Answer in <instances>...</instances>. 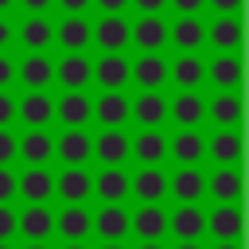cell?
<instances>
[{
  "label": "cell",
  "mask_w": 249,
  "mask_h": 249,
  "mask_svg": "<svg viewBox=\"0 0 249 249\" xmlns=\"http://www.w3.org/2000/svg\"><path fill=\"white\" fill-rule=\"evenodd\" d=\"M128 156H136L140 167L163 163V160H167V136H163L160 128H140L136 136H128Z\"/></svg>",
  "instance_id": "19"
},
{
  "label": "cell",
  "mask_w": 249,
  "mask_h": 249,
  "mask_svg": "<svg viewBox=\"0 0 249 249\" xmlns=\"http://www.w3.org/2000/svg\"><path fill=\"white\" fill-rule=\"evenodd\" d=\"M54 82L62 89H86L93 82V62L86 58V51H66L54 62Z\"/></svg>",
  "instance_id": "5"
},
{
  "label": "cell",
  "mask_w": 249,
  "mask_h": 249,
  "mask_svg": "<svg viewBox=\"0 0 249 249\" xmlns=\"http://www.w3.org/2000/svg\"><path fill=\"white\" fill-rule=\"evenodd\" d=\"M128 4H136L140 12H163L167 8V0H128Z\"/></svg>",
  "instance_id": "48"
},
{
  "label": "cell",
  "mask_w": 249,
  "mask_h": 249,
  "mask_svg": "<svg viewBox=\"0 0 249 249\" xmlns=\"http://www.w3.org/2000/svg\"><path fill=\"white\" fill-rule=\"evenodd\" d=\"M101 249H124V245H121V241H105Z\"/></svg>",
  "instance_id": "55"
},
{
  "label": "cell",
  "mask_w": 249,
  "mask_h": 249,
  "mask_svg": "<svg viewBox=\"0 0 249 249\" xmlns=\"http://www.w3.org/2000/svg\"><path fill=\"white\" fill-rule=\"evenodd\" d=\"M54 195H62V202H86L93 195V175L82 167H66L62 175H54Z\"/></svg>",
  "instance_id": "32"
},
{
  "label": "cell",
  "mask_w": 249,
  "mask_h": 249,
  "mask_svg": "<svg viewBox=\"0 0 249 249\" xmlns=\"http://www.w3.org/2000/svg\"><path fill=\"white\" fill-rule=\"evenodd\" d=\"M206 156L214 160V167H237L241 163V132L218 128L214 136H206Z\"/></svg>",
  "instance_id": "20"
},
{
  "label": "cell",
  "mask_w": 249,
  "mask_h": 249,
  "mask_svg": "<svg viewBox=\"0 0 249 249\" xmlns=\"http://www.w3.org/2000/svg\"><path fill=\"white\" fill-rule=\"evenodd\" d=\"M206 4H210L218 16H237V12H241V0H206Z\"/></svg>",
  "instance_id": "45"
},
{
  "label": "cell",
  "mask_w": 249,
  "mask_h": 249,
  "mask_svg": "<svg viewBox=\"0 0 249 249\" xmlns=\"http://www.w3.org/2000/svg\"><path fill=\"white\" fill-rule=\"evenodd\" d=\"M16 82H23L27 89H47L54 82V58L47 51H27L16 62Z\"/></svg>",
  "instance_id": "4"
},
{
  "label": "cell",
  "mask_w": 249,
  "mask_h": 249,
  "mask_svg": "<svg viewBox=\"0 0 249 249\" xmlns=\"http://www.w3.org/2000/svg\"><path fill=\"white\" fill-rule=\"evenodd\" d=\"M206 78L218 89H237L241 86V54L237 51H214V58L206 62Z\"/></svg>",
  "instance_id": "22"
},
{
  "label": "cell",
  "mask_w": 249,
  "mask_h": 249,
  "mask_svg": "<svg viewBox=\"0 0 249 249\" xmlns=\"http://www.w3.org/2000/svg\"><path fill=\"white\" fill-rule=\"evenodd\" d=\"M54 233H62L66 241H86V233H89V210H86V202H66L54 214Z\"/></svg>",
  "instance_id": "30"
},
{
  "label": "cell",
  "mask_w": 249,
  "mask_h": 249,
  "mask_svg": "<svg viewBox=\"0 0 249 249\" xmlns=\"http://www.w3.org/2000/svg\"><path fill=\"white\" fill-rule=\"evenodd\" d=\"M16 121H23L27 128H47L54 121V97L47 89H27L16 101Z\"/></svg>",
  "instance_id": "6"
},
{
  "label": "cell",
  "mask_w": 249,
  "mask_h": 249,
  "mask_svg": "<svg viewBox=\"0 0 249 249\" xmlns=\"http://www.w3.org/2000/svg\"><path fill=\"white\" fill-rule=\"evenodd\" d=\"M136 249H163V245H160V241H140Z\"/></svg>",
  "instance_id": "52"
},
{
  "label": "cell",
  "mask_w": 249,
  "mask_h": 249,
  "mask_svg": "<svg viewBox=\"0 0 249 249\" xmlns=\"http://www.w3.org/2000/svg\"><path fill=\"white\" fill-rule=\"evenodd\" d=\"M167 233L175 241H202V233H206V210L198 202H179L167 214Z\"/></svg>",
  "instance_id": "1"
},
{
  "label": "cell",
  "mask_w": 249,
  "mask_h": 249,
  "mask_svg": "<svg viewBox=\"0 0 249 249\" xmlns=\"http://www.w3.org/2000/svg\"><path fill=\"white\" fill-rule=\"evenodd\" d=\"M93 82L105 86V89H124V82H128V58L121 51H105L93 62Z\"/></svg>",
  "instance_id": "28"
},
{
  "label": "cell",
  "mask_w": 249,
  "mask_h": 249,
  "mask_svg": "<svg viewBox=\"0 0 249 249\" xmlns=\"http://www.w3.org/2000/svg\"><path fill=\"white\" fill-rule=\"evenodd\" d=\"M89 230H97L105 241H121L128 233V210L121 202H105L97 214H89Z\"/></svg>",
  "instance_id": "27"
},
{
  "label": "cell",
  "mask_w": 249,
  "mask_h": 249,
  "mask_svg": "<svg viewBox=\"0 0 249 249\" xmlns=\"http://www.w3.org/2000/svg\"><path fill=\"white\" fill-rule=\"evenodd\" d=\"M54 117L66 128H86L93 121V97L86 89H66L62 97H54Z\"/></svg>",
  "instance_id": "7"
},
{
  "label": "cell",
  "mask_w": 249,
  "mask_h": 249,
  "mask_svg": "<svg viewBox=\"0 0 249 249\" xmlns=\"http://www.w3.org/2000/svg\"><path fill=\"white\" fill-rule=\"evenodd\" d=\"M93 156L105 163V167H121L128 160V132L124 128H101L93 136Z\"/></svg>",
  "instance_id": "23"
},
{
  "label": "cell",
  "mask_w": 249,
  "mask_h": 249,
  "mask_svg": "<svg viewBox=\"0 0 249 249\" xmlns=\"http://www.w3.org/2000/svg\"><path fill=\"white\" fill-rule=\"evenodd\" d=\"M16 121V97L8 89H0V128H8Z\"/></svg>",
  "instance_id": "39"
},
{
  "label": "cell",
  "mask_w": 249,
  "mask_h": 249,
  "mask_svg": "<svg viewBox=\"0 0 249 249\" xmlns=\"http://www.w3.org/2000/svg\"><path fill=\"white\" fill-rule=\"evenodd\" d=\"M128 230L140 241H163L167 237V210L160 202H140V210L128 214Z\"/></svg>",
  "instance_id": "13"
},
{
  "label": "cell",
  "mask_w": 249,
  "mask_h": 249,
  "mask_svg": "<svg viewBox=\"0 0 249 249\" xmlns=\"http://www.w3.org/2000/svg\"><path fill=\"white\" fill-rule=\"evenodd\" d=\"M16 156H23L27 167H47L54 160V136L47 128H27L23 136H16Z\"/></svg>",
  "instance_id": "11"
},
{
  "label": "cell",
  "mask_w": 249,
  "mask_h": 249,
  "mask_svg": "<svg viewBox=\"0 0 249 249\" xmlns=\"http://www.w3.org/2000/svg\"><path fill=\"white\" fill-rule=\"evenodd\" d=\"M93 4H97L105 16H117V12H124V8H128V0H93Z\"/></svg>",
  "instance_id": "47"
},
{
  "label": "cell",
  "mask_w": 249,
  "mask_h": 249,
  "mask_svg": "<svg viewBox=\"0 0 249 249\" xmlns=\"http://www.w3.org/2000/svg\"><path fill=\"white\" fill-rule=\"evenodd\" d=\"M16 43L23 51H47L54 43V23L47 16H23L16 23Z\"/></svg>",
  "instance_id": "18"
},
{
  "label": "cell",
  "mask_w": 249,
  "mask_h": 249,
  "mask_svg": "<svg viewBox=\"0 0 249 249\" xmlns=\"http://www.w3.org/2000/svg\"><path fill=\"white\" fill-rule=\"evenodd\" d=\"M206 43L214 51H237L241 47V19L237 16H214L206 23Z\"/></svg>",
  "instance_id": "33"
},
{
  "label": "cell",
  "mask_w": 249,
  "mask_h": 249,
  "mask_svg": "<svg viewBox=\"0 0 249 249\" xmlns=\"http://www.w3.org/2000/svg\"><path fill=\"white\" fill-rule=\"evenodd\" d=\"M128 195H136L140 202H163L167 198V175L160 163H148L140 167L132 179H128Z\"/></svg>",
  "instance_id": "17"
},
{
  "label": "cell",
  "mask_w": 249,
  "mask_h": 249,
  "mask_svg": "<svg viewBox=\"0 0 249 249\" xmlns=\"http://www.w3.org/2000/svg\"><path fill=\"white\" fill-rule=\"evenodd\" d=\"M16 233L27 241H47L54 233V210L47 202H27L23 210H16Z\"/></svg>",
  "instance_id": "2"
},
{
  "label": "cell",
  "mask_w": 249,
  "mask_h": 249,
  "mask_svg": "<svg viewBox=\"0 0 249 249\" xmlns=\"http://www.w3.org/2000/svg\"><path fill=\"white\" fill-rule=\"evenodd\" d=\"M12 237H16V210L0 202V241H12Z\"/></svg>",
  "instance_id": "37"
},
{
  "label": "cell",
  "mask_w": 249,
  "mask_h": 249,
  "mask_svg": "<svg viewBox=\"0 0 249 249\" xmlns=\"http://www.w3.org/2000/svg\"><path fill=\"white\" fill-rule=\"evenodd\" d=\"M16 195H23V202H51L54 195V175L47 167H27L16 179Z\"/></svg>",
  "instance_id": "26"
},
{
  "label": "cell",
  "mask_w": 249,
  "mask_h": 249,
  "mask_svg": "<svg viewBox=\"0 0 249 249\" xmlns=\"http://www.w3.org/2000/svg\"><path fill=\"white\" fill-rule=\"evenodd\" d=\"M167 156L179 167H198L206 156V136L198 128H179L175 136H167Z\"/></svg>",
  "instance_id": "12"
},
{
  "label": "cell",
  "mask_w": 249,
  "mask_h": 249,
  "mask_svg": "<svg viewBox=\"0 0 249 249\" xmlns=\"http://www.w3.org/2000/svg\"><path fill=\"white\" fill-rule=\"evenodd\" d=\"M167 121H175L179 128H198L206 121V97L198 89H179L175 97H167Z\"/></svg>",
  "instance_id": "3"
},
{
  "label": "cell",
  "mask_w": 249,
  "mask_h": 249,
  "mask_svg": "<svg viewBox=\"0 0 249 249\" xmlns=\"http://www.w3.org/2000/svg\"><path fill=\"white\" fill-rule=\"evenodd\" d=\"M128 43H136L140 51H163L167 47V23L160 12H140L136 23H128Z\"/></svg>",
  "instance_id": "8"
},
{
  "label": "cell",
  "mask_w": 249,
  "mask_h": 249,
  "mask_svg": "<svg viewBox=\"0 0 249 249\" xmlns=\"http://www.w3.org/2000/svg\"><path fill=\"white\" fill-rule=\"evenodd\" d=\"M167 4H171L179 16H198V12L206 8V0H167Z\"/></svg>",
  "instance_id": "44"
},
{
  "label": "cell",
  "mask_w": 249,
  "mask_h": 249,
  "mask_svg": "<svg viewBox=\"0 0 249 249\" xmlns=\"http://www.w3.org/2000/svg\"><path fill=\"white\" fill-rule=\"evenodd\" d=\"M16 8V0H0V12H12Z\"/></svg>",
  "instance_id": "54"
},
{
  "label": "cell",
  "mask_w": 249,
  "mask_h": 249,
  "mask_svg": "<svg viewBox=\"0 0 249 249\" xmlns=\"http://www.w3.org/2000/svg\"><path fill=\"white\" fill-rule=\"evenodd\" d=\"M167 47H175V51H202L206 47V23L198 16H175V23H167Z\"/></svg>",
  "instance_id": "15"
},
{
  "label": "cell",
  "mask_w": 249,
  "mask_h": 249,
  "mask_svg": "<svg viewBox=\"0 0 249 249\" xmlns=\"http://www.w3.org/2000/svg\"><path fill=\"white\" fill-rule=\"evenodd\" d=\"M206 191L214 195V202H237L241 198V175H237V167H214V175L206 179Z\"/></svg>",
  "instance_id": "35"
},
{
  "label": "cell",
  "mask_w": 249,
  "mask_h": 249,
  "mask_svg": "<svg viewBox=\"0 0 249 249\" xmlns=\"http://www.w3.org/2000/svg\"><path fill=\"white\" fill-rule=\"evenodd\" d=\"M16 47V23L8 19V12H0V51Z\"/></svg>",
  "instance_id": "41"
},
{
  "label": "cell",
  "mask_w": 249,
  "mask_h": 249,
  "mask_svg": "<svg viewBox=\"0 0 249 249\" xmlns=\"http://www.w3.org/2000/svg\"><path fill=\"white\" fill-rule=\"evenodd\" d=\"M54 156L66 163V167H82L89 156H93V136L86 128H66L58 140H54Z\"/></svg>",
  "instance_id": "16"
},
{
  "label": "cell",
  "mask_w": 249,
  "mask_h": 249,
  "mask_svg": "<svg viewBox=\"0 0 249 249\" xmlns=\"http://www.w3.org/2000/svg\"><path fill=\"white\" fill-rule=\"evenodd\" d=\"M93 117H97L101 128H124V121H128V97H124V89H105L93 101Z\"/></svg>",
  "instance_id": "24"
},
{
  "label": "cell",
  "mask_w": 249,
  "mask_h": 249,
  "mask_svg": "<svg viewBox=\"0 0 249 249\" xmlns=\"http://www.w3.org/2000/svg\"><path fill=\"white\" fill-rule=\"evenodd\" d=\"M206 117H210L218 128H237V124H241V93H237V89H218V93L206 101Z\"/></svg>",
  "instance_id": "25"
},
{
  "label": "cell",
  "mask_w": 249,
  "mask_h": 249,
  "mask_svg": "<svg viewBox=\"0 0 249 249\" xmlns=\"http://www.w3.org/2000/svg\"><path fill=\"white\" fill-rule=\"evenodd\" d=\"M214 249H241V241H214Z\"/></svg>",
  "instance_id": "49"
},
{
  "label": "cell",
  "mask_w": 249,
  "mask_h": 249,
  "mask_svg": "<svg viewBox=\"0 0 249 249\" xmlns=\"http://www.w3.org/2000/svg\"><path fill=\"white\" fill-rule=\"evenodd\" d=\"M0 249H12V241H0Z\"/></svg>",
  "instance_id": "56"
},
{
  "label": "cell",
  "mask_w": 249,
  "mask_h": 249,
  "mask_svg": "<svg viewBox=\"0 0 249 249\" xmlns=\"http://www.w3.org/2000/svg\"><path fill=\"white\" fill-rule=\"evenodd\" d=\"M62 249H89V245H86V241H66Z\"/></svg>",
  "instance_id": "51"
},
{
  "label": "cell",
  "mask_w": 249,
  "mask_h": 249,
  "mask_svg": "<svg viewBox=\"0 0 249 249\" xmlns=\"http://www.w3.org/2000/svg\"><path fill=\"white\" fill-rule=\"evenodd\" d=\"M23 249H51V245H47V241H27Z\"/></svg>",
  "instance_id": "53"
},
{
  "label": "cell",
  "mask_w": 249,
  "mask_h": 249,
  "mask_svg": "<svg viewBox=\"0 0 249 249\" xmlns=\"http://www.w3.org/2000/svg\"><path fill=\"white\" fill-rule=\"evenodd\" d=\"M12 195H16V171L0 167V202H12Z\"/></svg>",
  "instance_id": "42"
},
{
  "label": "cell",
  "mask_w": 249,
  "mask_h": 249,
  "mask_svg": "<svg viewBox=\"0 0 249 249\" xmlns=\"http://www.w3.org/2000/svg\"><path fill=\"white\" fill-rule=\"evenodd\" d=\"M16 160V136L8 128H0V167H8Z\"/></svg>",
  "instance_id": "40"
},
{
  "label": "cell",
  "mask_w": 249,
  "mask_h": 249,
  "mask_svg": "<svg viewBox=\"0 0 249 249\" xmlns=\"http://www.w3.org/2000/svg\"><path fill=\"white\" fill-rule=\"evenodd\" d=\"M167 82H175L179 89H198L206 82V62L198 51H179L167 62Z\"/></svg>",
  "instance_id": "9"
},
{
  "label": "cell",
  "mask_w": 249,
  "mask_h": 249,
  "mask_svg": "<svg viewBox=\"0 0 249 249\" xmlns=\"http://www.w3.org/2000/svg\"><path fill=\"white\" fill-rule=\"evenodd\" d=\"M93 191H97L101 202H124V195H128V175H124L121 167H105V171H97Z\"/></svg>",
  "instance_id": "36"
},
{
  "label": "cell",
  "mask_w": 249,
  "mask_h": 249,
  "mask_svg": "<svg viewBox=\"0 0 249 249\" xmlns=\"http://www.w3.org/2000/svg\"><path fill=\"white\" fill-rule=\"evenodd\" d=\"M171 249H202V245H198V241H175Z\"/></svg>",
  "instance_id": "50"
},
{
  "label": "cell",
  "mask_w": 249,
  "mask_h": 249,
  "mask_svg": "<svg viewBox=\"0 0 249 249\" xmlns=\"http://www.w3.org/2000/svg\"><path fill=\"white\" fill-rule=\"evenodd\" d=\"M54 4H58L66 16H86V8H89L93 0H54Z\"/></svg>",
  "instance_id": "46"
},
{
  "label": "cell",
  "mask_w": 249,
  "mask_h": 249,
  "mask_svg": "<svg viewBox=\"0 0 249 249\" xmlns=\"http://www.w3.org/2000/svg\"><path fill=\"white\" fill-rule=\"evenodd\" d=\"M206 233H214V241H237L241 237V206L237 202H218L206 214Z\"/></svg>",
  "instance_id": "21"
},
{
  "label": "cell",
  "mask_w": 249,
  "mask_h": 249,
  "mask_svg": "<svg viewBox=\"0 0 249 249\" xmlns=\"http://www.w3.org/2000/svg\"><path fill=\"white\" fill-rule=\"evenodd\" d=\"M16 82V58L8 51H0V89H8Z\"/></svg>",
  "instance_id": "38"
},
{
  "label": "cell",
  "mask_w": 249,
  "mask_h": 249,
  "mask_svg": "<svg viewBox=\"0 0 249 249\" xmlns=\"http://www.w3.org/2000/svg\"><path fill=\"white\" fill-rule=\"evenodd\" d=\"M128 82H136L140 89H160L167 82V58L160 51H140V58L128 62Z\"/></svg>",
  "instance_id": "14"
},
{
  "label": "cell",
  "mask_w": 249,
  "mask_h": 249,
  "mask_svg": "<svg viewBox=\"0 0 249 249\" xmlns=\"http://www.w3.org/2000/svg\"><path fill=\"white\" fill-rule=\"evenodd\" d=\"M167 195L175 202H198L206 195V175L198 167H179L171 179H167Z\"/></svg>",
  "instance_id": "29"
},
{
  "label": "cell",
  "mask_w": 249,
  "mask_h": 249,
  "mask_svg": "<svg viewBox=\"0 0 249 249\" xmlns=\"http://www.w3.org/2000/svg\"><path fill=\"white\" fill-rule=\"evenodd\" d=\"M16 4H19L27 16H47V12L54 8V0H16Z\"/></svg>",
  "instance_id": "43"
},
{
  "label": "cell",
  "mask_w": 249,
  "mask_h": 249,
  "mask_svg": "<svg viewBox=\"0 0 249 249\" xmlns=\"http://www.w3.org/2000/svg\"><path fill=\"white\" fill-rule=\"evenodd\" d=\"M128 117L140 128H163V121H167V97L160 89H140V97L128 101Z\"/></svg>",
  "instance_id": "10"
},
{
  "label": "cell",
  "mask_w": 249,
  "mask_h": 249,
  "mask_svg": "<svg viewBox=\"0 0 249 249\" xmlns=\"http://www.w3.org/2000/svg\"><path fill=\"white\" fill-rule=\"evenodd\" d=\"M54 43L66 51H86L89 47V19L86 16H62V23H54Z\"/></svg>",
  "instance_id": "34"
},
{
  "label": "cell",
  "mask_w": 249,
  "mask_h": 249,
  "mask_svg": "<svg viewBox=\"0 0 249 249\" xmlns=\"http://www.w3.org/2000/svg\"><path fill=\"white\" fill-rule=\"evenodd\" d=\"M89 39H97L101 51H121V47L128 43V23H124V16L117 12V16H101L97 23H89Z\"/></svg>",
  "instance_id": "31"
}]
</instances>
